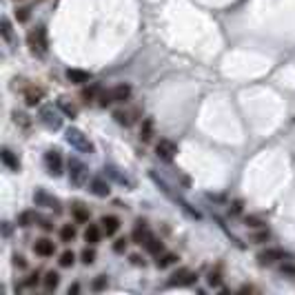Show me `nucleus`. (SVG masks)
Segmentation results:
<instances>
[{
    "mask_svg": "<svg viewBox=\"0 0 295 295\" xmlns=\"http://www.w3.org/2000/svg\"><path fill=\"white\" fill-rule=\"evenodd\" d=\"M65 138H67V142H69L73 149L80 151V153H93V151H96V146H93V142L89 140V136H85V131L76 129V127L67 129Z\"/></svg>",
    "mask_w": 295,
    "mask_h": 295,
    "instance_id": "1",
    "label": "nucleus"
},
{
    "mask_svg": "<svg viewBox=\"0 0 295 295\" xmlns=\"http://www.w3.org/2000/svg\"><path fill=\"white\" fill-rule=\"evenodd\" d=\"M67 166H69V182L73 186H85L87 182H89V169H87V164L82 162V160L78 158H69V162H67Z\"/></svg>",
    "mask_w": 295,
    "mask_h": 295,
    "instance_id": "2",
    "label": "nucleus"
},
{
    "mask_svg": "<svg viewBox=\"0 0 295 295\" xmlns=\"http://www.w3.org/2000/svg\"><path fill=\"white\" fill-rule=\"evenodd\" d=\"M27 40H29L31 53H36V56H45V53H47V47H49V43H47V31H45V27H36L33 31H29Z\"/></svg>",
    "mask_w": 295,
    "mask_h": 295,
    "instance_id": "3",
    "label": "nucleus"
},
{
    "mask_svg": "<svg viewBox=\"0 0 295 295\" xmlns=\"http://www.w3.org/2000/svg\"><path fill=\"white\" fill-rule=\"evenodd\" d=\"M40 122H43L47 129H51V131H58L60 127H62V118H60V111L58 109H53V104H47L40 109Z\"/></svg>",
    "mask_w": 295,
    "mask_h": 295,
    "instance_id": "4",
    "label": "nucleus"
},
{
    "mask_svg": "<svg viewBox=\"0 0 295 295\" xmlns=\"http://www.w3.org/2000/svg\"><path fill=\"white\" fill-rule=\"evenodd\" d=\"M104 173L111 180H116L120 186H124V189H133V186H136V180H133L129 173H124L122 169H118L116 164H104Z\"/></svg>",
    "mask_w": 295,
    "mask_h": 295,
    "instance_id": "5",
    "label": "nucleus"
},
{
    "mask_svg": "<svg viewBox=\"0 0 295 295\" xmlns=\"http://www.w3.org/2000/svg\"><path fill=\"white\" fill-rule=\"evenodd\" d=\"M33 202H36V206H45V209H51V211H56V213L62 211L60 200L53 198L51 193H47L45 189H36V193H33Z\"/></svg>",
    "mask_w": 295,
    "mask_h": 295,
    "instance_id": "6",
    "label": "nucleus"
},
{
    "mask_svg": "<svg viewBox=\"0 0 295 295\" xmlns=\"http://www.w3.org/2000/svg\"><path fill=\"white\" fill-rule=\"evenodd\" d=\"M45 166H47V173L53 178H58L62 173V158H60V151L51 149L45 153Z\"/></svg>",
    "mask_w": 295,
    "mask_h": 295,
    "instance_id": "7",
    "label": "nucleus"
},
{
    "mask_svg": "<svg viewBox=\"0 0 295 295\" xmlns=\"http://www.w3.org/2000/svg\"><path fill=\"white\" fill-rule=\"evenodd\" d=\"M176 153H178V146H176V142H173V140L162 138V140H160V142L156 144V156H158L160 160H164V162H171Z\"/></svg>",
    "mask_w": 295,
    "mask_h": 295,
    "instance_id": "8",
    "label": "nucleus"
},
{
    "mask_svg": "<svg viewBox=\"0 0 295 295\" xmlns=\"http://www.w3.org/2000/svg\"><path fill=\"white\" fill-rule=\"evenodd\" d=\"M198 280V276L193 271H189V269H180L178 273H173V276L169 278V286H191L193 282Z\"/></svg>",
    "mask_w": 295,
    "mask_h": 295,
    "instance_id": "9",
    "label": "nucleus"
},
{
    "mask_svg": "<svg viewBox=\"0 0 295 295\" xmlns=\"http://www.w3.org/2000/svg\"><path fill=\"white\" fill-rule=\"evenodd\" d=\"M33 251H36V256H40V258H51L53 253H56V244H53L51 240L43 238V240H36Z\"/></svg>",
    "mask_w": 295,
    "mask_h": 295,
    "instance_id": "10",
    "label": "nucleus"
},
{
    "mask_svg": "<svg viewBox=\"0 0 295 295\" xmlns=\"http://www.w3.org/2000/svg\"><path fill=\"white\" fill-rule=\"evenodd\" d=\"M278 260H284V251L282 249H266L262 253H258V262L260 264H273Z\"/></svg>",
    "mask_w": 295,
    "mask_h": 295,
    "instance_id": "11",
    "label": "nucleus"
},
{
    "mask_svg": "<svg viewBox=\"0 0 295 295\" xmlns=\"http://www.w3.org/2000/svg\"><path fill=\"white\" fill-rule=\"evenodd\" d=\"M136 224H138V226H136V231H133V242H136V244H146V242H149V240L153 238L151 231L146 229V222L138 220Z\"/></svg>",
    "mask_w": 295,
    "mask_h": 295,
    "instance_id": "12",
    "label": "nucleus"
},
{
    "mask_svg": "<svg viewBox=\"0 0 295 295\" xmlns=\"http://www.w3.org/2000/svg\"><path fill=\"white\" fill-rule=\"evenodd\" d=\"M100 226H102V233H107V236H116L120 229V220L116 216H102L100 218Z\"/></svg>",
    "mask_w": 295,
    "mask_h": 295,
    "instance_id": "13",
    "label": "nucleus"
},
{
    "mask_svg": "<svg viewBox=\"0 0 295 295\" xmlns=\"http://www.w3.org/2000/svg\"><path fill=\"white\" fill-rule=\"evenodd\" d=\"M0 158H3L5 166H7L9 171H16V173L20 171V160H18V156H16V153H13L11 149H7V146H5V149L0 151Z\"/></svg>",
    "mask_w": 295,
    "mask_h": 295,
    "instance_id": "14",
    "label": "nucleus"
},
{
    "mask_svg": "<svg viewBox=\"0 0 295 295\" xmlns=\"http://www.w3.org/2000/svg\"><path fill=\"white\" fill-rule=\"evenodd\" d=\"M89 189H91L93 196H98V198H107V196H109V193H111L109 184H107L102 178H93L91 182H89Z\"/></svg>",
    "mask_w": 295,
    "mask_h": 295,
    "instance_id": "15",
    "label": "nucleus"
},
{
    "mask_svg": "<svg viewBox=\"0 0 295 295\" xmlns=\"http://www.w3.org/2000/svg\"><path fill=\"white\" fill-rule=\"evenodd\" d=\"M71 216L76 222H89V206H85L82 202H71Z\"/></svg>",
    "mask_w": 295,
    "mask_h": 295,
    "instance_id": "16",
    "label": "nucleus"
},
{
    "mask_svg": "<svg viewBox=\"0 0 295 295\" xmlns=\"http://www.w3.org/2000/svg\"><path fill=\"white\" fill-rule=\"evenodd\" d=\"M67 80H69L71 85H87L91 80V73L82 71V69H69L67 71Z\"/></svg>",
    "mask_w": 295,
    "mask_h": 295,
    "instance_id": "17",
    "label": "nucleus"
},
{
    "mask_svg": "<svg viewBox=\"0 0 295 295\" xmlns=\"http://www.w3.org/2000/svg\"><path fill=\"white\" fill-rule=\"evenodd\" d=\"M45 96V89H40V87H29V89L25 91V102L27 107H36L40 100Z\"/></svg>",
    "mask_w": 295,
    "mask_h": 295,
    "instance_id": "18",
    "label": "nucleus"
},
{
    "mask_svg": "<svg viewBox=\"0 0 295 295\" xmlns=\"http://www.w3.org/2000/svg\"><path fill=\"white\" fill-rule=\"evenodd\" d=\"M100 236H102V226L89 222V226L85 229V242H89V244L93 246V244L100 242Z\"/></svg>",
    "mask_w": 295,
    "mask_h": 295,
    "instance_id": "19",
    "label": "nucleus"
},
{
    "mask_svg": "<svg viewBox=\"0 0 295 295\" xmlns=\"http://www.w3.org/2000/svg\"><path fill=\"white\" fill-rule=\"evenodd\" d=\"M111 93H113V100H116V102H127V100L131 98L133 89L129 85H118L116 89H111Z\"/></svg>",
    "mask_w": 295,
    "mask_h": 295,
    "instance_id": "20",
    "label": "nucleus"
},
{
    "mask_svg": "<svg viewBox=\"0 0 295 295\" xmlns=\"http://www.w3.org/2000/svg\"><path fill=\"white\" fill-rule=\"evenodd\" d=\"M151 138H153V118H144L142 127H140V140H142V142H149Z\"/></svg>",
    "mask_w": 295,
    "mask_h": 295,
    "instance_id": "21",
    "label": "nucleus"
},
{
    "mask_svg": "<svg viewBox=\"0 0 295 295\" xmlns=\"http://www.w3.org/2000/svg\"><path fill=\"white\" fill-rule=\"evenodd\" d=\"M58 109L62 111L67 118H76L78 116V107L73 104V102H69V100H65V98L58 100Z\"/></svg>",
    "mask_w": 295,
    "mask_h": 295,
    "instance_id": "22",
    "label": "nucleus"
},
{
    "mask_svg": "<svg viewBox=\"0 0 295 295\" xmlns=\"http://www.w3.org/2000/svg\"><path fill=\"white\" fill-rule=\"evenodd\" d=\"M36 222H38L36 211H23L18 216V226H23V229H27V226H31V224H36Z\"/></svg>",
    "mask_w": 295,
    "mask_h": 295,
    "instance_id": "23",
    "label": "nucleus"
},
{
    "mask_svg": "<svg viewBox=\"0 0 295 295\" xmlns=\"http://www.w3.org/2000/svg\"><path fill=\"white\" fill-rule=\"evenodd\" d=\"M43 284H45V289H47V291H56V289H58V284H60V276H58L56 271H49V273L45 276Z\"/></svg>",
    "mask_w": 295,
    "mask_h": 295,
    "instance_id": "24",
    "label": "nucleus"
},
{
    "mask_svg": "<svg viewBox=\"0 0 295 295\" xmlns=\"http://www.w3.org/2000/svg\"><path fill=\"white\" fill-rule=\"evenodd\" d=\"M76 226L73 224H65L62 229H60V240H62V242H73V240H76Z\"/></svg>",
    "mask_w": 295,
    "mask_h": 295,
    "instance_id": "25",
    "label": "nucleus"
},
{
    "mask_svg": "<svg viewBox=\"0 0 295 295\" xmlns=\"http://www.w3.org/2000/svg\"><path fill=\"white\" fill-rule=\"evenodd\" d=\"M178 260V256L176 253H164V256H158V269H166V266H171L173 262Z\"/></svg>",
    "mask_w": 295,
    "mask_h": 295,
    "instance_id": "26",
    "label": "nucleus"
},
{
    "mask_svg": "<svg viewBox=\"0 0 295 295\" xmlns=\"http://www.w3.org/2000/svg\"><path fill=\"white\" fill-rule=\"evenodd\" d=\"M113 120H116L118 124H122V127H129L133 122L131 113H127V111H113Z\"/></svg>",
    "mask_w": 295,
    "mask_h": 295,
    "instance_id": "27",
    "label": "nucleus"
},
{
    "mask_svg": "<svg viewBox=\"0 0 295 295\" xmlns=\"http://www.w3.org/2000/svg\"><path fill=\"white\" fill-rule=\"evenodd\" d=\"M58 262H60V266H65V269H69V266L76 264V253H73V251H65L62 256H60Z\"/></svg>",
    "mask_w": 295,
    "mask_h": 295,
    "instance_id": "28",
    "label": "nucleus"
},
{
    "mask_svg": "<svg viewBox=\"0 0 295 295\" xmlns=\"http://www.w3.org/2000/svg\"><path fill=\"white\" fill-rule=\"evenodd\" d=\"M80 262L87 264V266L93 264V262H96V251H93V249H85L82 253H80Z\"/></svg>",
    "mask_w": 295,
    "mask_h": 295,
    "instance_id": "29",
    "label": "nucleus"
},
{
    "mask_svg": "<svg viewBox=\"0 0 295 295\" xmlns=\"http://www.w3.org/2000/svg\"><path fill=\"white\" fill-rule=\"evenodd\" d=\"M0 27H3V29H0V31H3V38L7 40V43H11V40H13L11 23H9V20H7V18H3V23H0Z\"/></svg>",
    "mask_w": 295,
    "mask_h": 295,
    "instance_id": "30",
    "label": "nucleus"
},
{
    "mask_svg": "<svg viewBox=\"0 0 295 295\" xmlns=\"http://www.w3.org/2000/svg\"><path fill=\"white\" fill-rule=\"evenodd\" d=\"M144 246H146V249H149L151 253H156V256H158V253H162V249H164L162 242H160L158 238H151V240H149V242H146Z\"/></svg>",
    "mask_w": 295,
    "mask_h": 295,
    "instance_id": "31",
    "label": "nucleus"
},
{
    "mask_svg": "<svg viewBox=\"0 0 295 295\" xmlns=\"http://www.w3.org/2000/svg\"><path fill=\"white\" fill-rule=\"evenodd\" d=\"M96 96H100V89H98L96 85H91L89 89H85V91H82V100H85V102H91V100L96 98Z\"/></svg>",
    "mask_w": 295,
    "mask_h": 295,
    "instance_id": "32",
    "label": "nucleus"
},
{
    "mask_svg": "<svg viewBox=\"0 0 295 295\" xmlns=\"http://www.w3.org/2000/svg\"><path fill=\"white\" fill-rule=\"evenodd\" d=\"M13 120H16V124H20V127H29L31 124V120H29V116H25L23 111H13Z\"/></svg>",
    "mask_w": 295,
    "mask_h": 295,
    "instance_id": "33",
    "label": "nucleus"
},
{
    "mask_svg": "<svg viewBox=\"0 0 295 295\" xmlns=\"http://www.w3.org/2000/svg\"><path fill=\"white\" fill-rule=\"evenodd\" d=\"M98 100H100V107H109L111 102H116V100H113V93H111V91H100Z\"/></svg>",
    "mask_w": 295,
    "mask_h": 295,
    "instance_id": "34",
    "label": "nucleus"
},
{
    "mask_svg": "<svg viewBox=\"0 0 295 295\" xmlns=\"http://www.w3.org/2000/svg\"><path fill=\"white\" fill-rule=\"evenodd\" d=\"M91 289H93V291H102V289H107V278H104V276H98L96 280H93Z\"/></svg>",
    "mask_w": 295,
    "mask_h": 295,
    "instance_id": "35",
    "label": "nucleus"
},
{
    "mask_svg": "<svg viewBox=\"0 0 295 295\" xmlns=\"http://www.w3.org/2000/svg\"><path fill=\"white\" fill-rule=\"evenodd\" d=\"M206 280H209V284L211 286H220V284H222V278H220V271L216 269V271H211L209 273V278H206Z\"/></svg>",
    "mask_w": 295,
    "mask_h": 295,
    "instance_id": "36",
    "label": "nucleus"
},
{
    "mask_svg": "<svg viewBox=\"0 0 295 295\" xmlns=\"http://www.w3.org/2000/svg\"><path fill=\"white\" fill-rule=\"evenodd\" d=\"M38 282H40V276H38V273H29V276H27V280H25V286L33 289V286H38Z\"/></svg>",
    "mask_w": 295,
    "mask_h": 295,
    "instance_id": "37",
    "label": "nucleus"
},
{
    "mask_svg": "<svg viewBox=\"0 0 295 295\" xmlns=\"http://www.w3.org/2000/svg\"><path fill=\"white\" fill-rule=\"evenodd\" d=\"M16 18H18V23H27V20H29V9H27V7L16 9Z\"/></svg>",
    "mask_w": 295,
    "mask_h": 295,
    "instance_id": "38",
    "label": "nucleus"
},
{
    "mask_svg": "<svg viewBox=\"0 0 295 295\" xmlns=\"http://www.w3.org/2000/svg\"><path fill=\"white\" fill-rule=\"evenodd\" d=\"M113 251H116V253H124L127 251V240L124 238L116 240V242H113Z\"/></svg>",
    "mask_w": 295,
    "mask_h": 295,
    "instance_id": "39",
    "label": "nucleus"
},
{
    "mask_svg": "<svg viewBox=\"0 0 295 295\" xmlns=\"http://www.w3.org/2000/svg\"><path fill=\"white\" fill-rule=\"evenodd\" d=\"M38 222H40V229H43V231H51L53 229L51 220H47V218H38Z\"/></svg>",
    "mask_w": 295,
    "mask_h": 295,
    "instance_id": "40",
    "label": "nucleus"
},
{
    "mask_svg": "<svg viewBox=\"0 0 295 295\" xmlns=\"http://www.w3.org/2000/svg\"><path fill=\"white\" fill-rule=\"evenodd\" d=\"M13 264L20 266V269H25V266H27V262H25V258H23V256H16V258H13Z\"/></svg>",
    "mask_w": 295,
    "mask_h": 295,
    "instance_id": "41",
    "label": "nucleus"
},
{
    "mask_svg": "<svg viewBox=\"0 0 295 295\" xmlns=\"http://www.w3.org/2000/svg\"><path fill=\"white\" fill-rule=\"evenodd\" d=\"M253 240H256V242H262V240H269V231H262V233H258V236L253 238Z\"/></svg>",
    "mask_w": 295,
    "mask_h": 295,
    "instance_id": "42",
    "label": "nucleus"
},
{
    "mask_svg": "<svg viewBox=\"0 0 295 295\" xmlns=\"http://www.w3.org/2000/svg\"><path fill=\"white\" fill-rule=\"evenodd\" d=\"M78 291H80V284H71V286H69V291H67V293H69V295H76Z\"/></svg>",
    "mask_w": 295,
    "mask_h": 295,
    "instance_id": "43",
    "label": "nucleus"
},
{
    "mask_svg": "<svg viewBox=\"0 0 295 295\" xmlns=\"http://www.w3.org/2000/svg\"><path fill=\"white\" fill-rule=\"evenodd\" d=\"M246 224H249V226H260V220H256V218H246Z\"/></svg>",
    "mask_w": 295,
    "mask_h": 295,
    "instance_id": "44",
    "label": "nucleus"
},
{
    "mask_svg": "<svg viewBox=\"0 0 295 295\" xmlns=\"http://www.w3.org/2000/svg\"><path fill=\"white\" fill-rule=\"evenodd\" d=\"M242 211V202H233V213H240Z\"/></svg>",
    "mask_w": 295,
    "mask_h": 295,
    "instance_id": "45",
    "label": "nucleus"
},
{
    "mask_svg": "<svg viewBox=\"0 0 295 295\" xmlns=\"http://www.w3.org/2000/svg\"><path fill=\"white\" fill-rule=\"evenodd\" d=\"M131 262H133V264H138V266H140V264H144L142 260H140V256H131Z\"/></svg>",
    "mask_w": 295,
    "mask_h": 295,
    "instance_id": "46",
    "label": "nucleus"
}]
</instances>
